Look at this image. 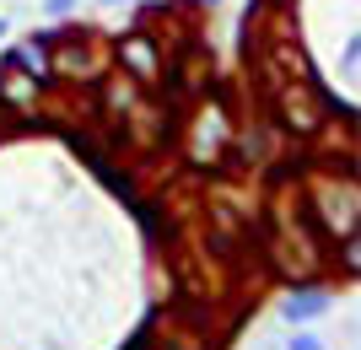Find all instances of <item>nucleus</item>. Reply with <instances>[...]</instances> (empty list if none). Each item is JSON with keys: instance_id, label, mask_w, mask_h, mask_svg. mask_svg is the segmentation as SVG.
<instances>
[{"instance_id": "nucleus-1", "label": "nucleus", "mask_w": 361, "mask_h": 350, "mask_svg": "<svg viewBox=\"0 0 361 350\" xmlns=\"http://www.w3.org/2000/svg\"><path fill=\"white\" fill-rule=\"evenodd\" d=\"M318 313H329V296H324V291H302V296H291V302L281 307L286 323H307V318H318Z\"/></svg>"}, {"instance_id": "nucleus-2", "label": "nucleus", "mask_w": 361, "mask_h": 350, "mask_svg": "<svg viewBox=\"0 0 361 350\" xmlns=\"http://www.w3.org/2000/svg\"><path fill=\"white\" fill-rule=\"evenodd\" d=\"M75 11H81V0H44L49 22H65V16H75Z\"/></svg>"}, {"instance_id": "nucleus-3", "label": "nucleus", "mask_w": 361, "mask_h": 350, "mask_svg": "<svg viewBox=\"0 0 361 350\" xmlns=\"http://www.w3.org/2000/svg\"><path fill=\"white\" fill-rule=\"evenodd\" d=\"M286 350H324V339H318V335H297Z\"/></svg>"}, {"instance_id": "nucleus-4", "label": "nucleus", "mask_w": 361, "mask_h": 350, "mask_svg": "<svg viewBox=\"0 0 361 350\" xmlns=\"http://www.w3.org/2000/svg\"><path fill=\"white\" fill-rule=\"evenodd\" d=\"M97 6H103V11H124V6H130V0H97Z\"/></svg>"}, {"instance_id": "nucleus-5", "label": "nucleus", "mask_w": 361, "mask_h": 350, "mask_svg": "<svg viewBox=\"0 0 361 350\" xmlns=\"http://www.w3.org/2000/svg\"><path fill=\"white\" fill-rule=\"evenodd\" d=\"M6 32H11V22H6V16H0V38H6Z\"/></svg>"}, {"instance_id": "nucleus-6", "label": "nucleus", "mask_w": 361, "mask_h": 350, "mask_svg": "<svg viewBox=\"0 0 361 350\" xmlns=\"http://www.w3.org/2000/svg\"><path fill=\"white\" fill-rule=\"evenodd\" d=\"M200 6H221V0H200Z\"/></svg>"}]
</instances>
